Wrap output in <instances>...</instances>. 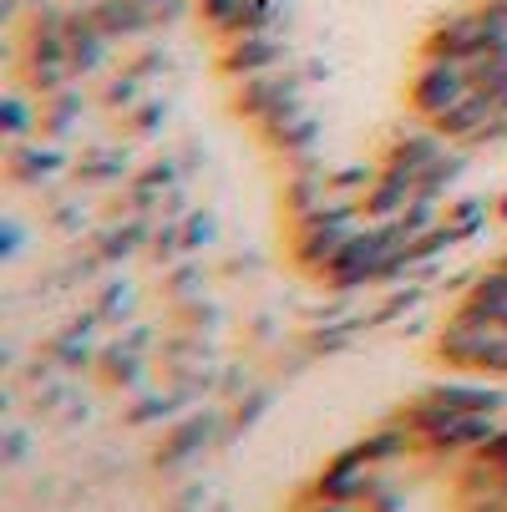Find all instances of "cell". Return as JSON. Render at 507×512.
<instances>
[{
	"label": "cell",
	"instance_id": "obj_1",
	"mask_svg": "<svg viewBox=\"0 0 507 512\" xmlns=\"http://www.w3.org/2000/svg\"><path fill=\"white\" fill-rule=\"evenodd\" d=\"M442 355H447V360H457V365H477V371L507 376V330H497V325H482V320L462 315V320L442 335Z\"/></svg>",
	"mask_w": 507,
	"mask_h": 512
},
{
	"label": "cell",
	"instance_id": "obj_2",
	"mask_svg": "<svg viewBox=\"0 0 507 512\" xmlns=\"http://www.w3.org/2000/svg\"><path fill=\"white\" fill-rule=\"evenodd\" d=\"M472 97V77H467V61H431L416 82V107L437 122L452 107H462Z\"/></svg>",
	"mask_w": 507,
	"mask_h": 512
},
{
	"label": "cell",
	"instance_id": "obj_3",
	"mask_svg": "<svg viewBox=\"0 0 507 512\" xmlns=\"http://www.w3.org/2000/svg\"><path fill=\"white\" fill-rule=\"evenodd\" d=\"M239 107L249 117H264V122L289 112V107H300V77H295V71H284V66L264 71V77H249L244 92H239Z\"/></svg>",
	"mask_w": 507,
	"mask_h": 512
},
{
	"label": "cell",
	"instance_id": "obj_4",
	"mask_svg": "<svg viewBox=\"0 0 507 512\" xmlns=\"http://www.w3.org/2000/svg\"><path fill=\"white\" fill-rule=\"evenodd\" d=\"M274 66H284V41H279V31H254V36H234V46H229V71L234 77H264V71H274Z\"/></svg>",
	"mask_w": 507,
	"mask_h": 512
},
{
	"label": "cell",
	"instance_id": "obj_5",
	"mask_svg": "<svg viewBox=\"0 0 507 512\" xmlns=\"http://www.w3.org/2000/svg\"><path fill=\"white\" fill-rule=\"evenodd\" d=\"M320 492H325L330 502H355V497H366V492H371V462L360 457V452H350L335 472L320 477Z\"/></svg>",
	"mask_w": 507,
	"mask_h": 512
},
{
	"label": "cell",
	"instance_id": "obj_6",
	"mask_svg": "<svg viewBox=\"0 0 507 512\" xmlns=\"http://www.w3.org/2000/svg\"><path fill=\"white\" fill-rule=\"evenodd\" d=\"M431 401H442V406H452V411H482V416L507 411V391L472 386V381H457V386H431Z\"/></svg>",
	"mask_w": 507,
	"mask_h": 512
},
{
	"label": "cell",
	"instance_id": "obj_7",
	"mask_svg": "<svg viewBox=\"0 0 507 512\" xmlns=\"http://www.w3.org/2000/svg\"><path fill=\"white\" fill-rule=\"evenodd\" d=\"M401 452H406V442H401L396 431H386V436H376V442L360 447V457H366V462H386V457H401Z\"/></svg>",
	"mask_w": 507,
	"mask_h": 512
}]
</instances>
